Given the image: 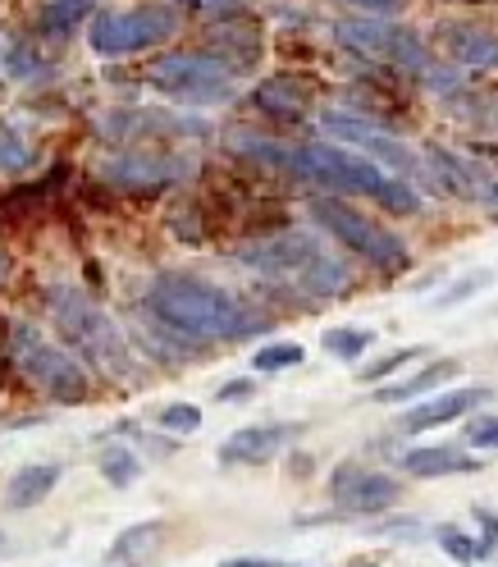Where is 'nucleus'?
Returning <instances> with one entry per match:
<instances>
[{"label": "nucleus", "instance_id": "3", "mask_svg": "<svg viewBox=\"0 0 498 567\" xmlns=\"http://www.w3.org/2000/svg\"><path fill=\"white\" fill-rule=\"evenodd\" d=\"M51 316H55L60 334L69 339V352L87 358L96 371H105L111 380H128L137 371L120 326L87 293H79V289H51Z\"/></svg>", "mask_w": 498, "mask_h": 567}, {"label": "nucleus", "instance_id": "17", "mask_svg": "<svg viewBox=\"0 0 498 567\" xmlns=\"http://www.w3.org/2000/svg\"><path fill=\"white\" fill-rule=\"evenodd\" d=\"M403 472L421 476V481H435V476H457V472H476V457L457 453L448 444H430V449H407L403 453Z\"/></svg>", "mask_w": 498, "mask_h": 567}, {"label": "nucleus", "instance_id": "11", "mask_svg": "<svg viewBox=\"0 0 498 567\" xmlns=\"http://www.w3.org/2000/svg\"><path fill=\"white\" fill-rule=\"evenodd\" d=\"M421 156H425V169L435 174V184H439L444 193H453V197H461V202L498 206V179H494L485 165H476L471 156L448 152V147H439V142H430V147H425Z\"/></svg>", "mask_w": 498, "mask_h": 567}, {"label": "nucleus", "instance_id": "22", "mask_svg": "<svg viewBox=\"0 0 498 567\" xmlns=\"http://www.w3.org/2000/svg\"><path fill=\"white\" fill-rule=\"evenodd\" d=\"M96 6H101V0H42V10H38V28H42V32H51V38H60V32L79 28Z\"/></svg>", "mask_w": 498, "mask_h": 567}, {"label": "nucleus", "instance_id": "27", "mask_svg": "<svg viewBox=\"0 0 498 567\" xmlns=\"http://www.w3.org/2000/svg\"><path fill=\"white\" fill-rule=\"evenodd\" d=\"M6 74L10 79H19V83H32V79H46V60L32 51L28 42H19V47H10L6 51Z\"/></svg>", "mask_w": 498, "mask_h": 567}, {"label": "nucleus", "instance_id": "10", "mask_svg": "<svg viewBox=\"0 0 498 567\" xmlns=\"http://www.w3.org/2000/svg\"><path fill=\"white\" fill-rule=\"evenodd\" d=\"M179 28V19H174V10L165 6H137V10H111L101 14L92 28H87V42L96 55H133V51H147L156 42H165L169 32Z\"/></svg>", "mask_w": 498, "mask_h": 567}, {"label": "nucleus", "instance_id": "18", "mask_svg": "<svg viewBox=\"0 0 498 567\" xmlns=\"http://www.w3.org/2000/svg\"><path fill=\"white\" fill-rule=\"evenodd\" d=\"M55 485H60V467H55V463L19 467V472L6 481V504H10V508H38Z\"/></svg>", "mask_w": 498, "mask_h": 567}, {"label": "nucleus", "instance_id": "2", "mask_svg": "<svg viewBox=\"0 0 498 567\" xmlns=\"http://www.w3.org/2000/svg\"><path fill=\"white\" fill-rule=\"evenodd\" d=\"M283 169L302 174L311 184H330L334 193L371 197L384 210H398V216H416L421 210V193L407 179H394V174H384V165L366 161L352 147H339V142H307L298 152H283Z\"/></svg>", "mask_w": 498, "mask_h": 567}, {"label": "nucleus", "instance_id": "37", "mask_svg": "<svg viewBox=\"0 0 498 567\" xmlns=\"http://www.w3.org/2000/svg\"><path fill=\"white\" fill-rule=\"evenodd\" d=\"M489 115H494V120H498V92H494V96H489Z\"/></svg>", "mask_w": 498, "mask_h": 567}, {"label": "nucleus", "instance_id": "16", "mask_svg": "<svg viewBox=\"0 0 498 567\" xmlns=\"http://www.w3.org/2000/svg\"><path fill=\"white\" fill-rule=\"evenodd\" d=\"M105 174H111L115 184H169V179H179V174H188V161H169V156H115V161H105Z\"/></svg>", "mask_w": 498, "mask_h": 567}, {"label": "nucleus", "instance_id": "39", "mask_svg": "<svg viewBox=\"0 0 498 567\" xmlns=\"http://www.w3.org/2000/svg\"><path fill=\"white\" fill-rule=\"evenodd\" d=\"M111 567H115V563H111Z\"/></svg>", "mask_w": 498, "mask_h": 567}, {"label": "nucleus", "instance_id": "15", "mask_svg": "<svg viewBox=\"0 0 498 567\" xmlns=\"http://www.w3.org/2000/svg\"><path fill=\"white\" fill-rule=\"evenodd\" d=\"M444 51L461 69H498V32L476 28V23H444L439 28Z\"/></svg>", "mask_w": 498, "mask_h": 567}, {"label": "nucleus", "instance_id": "21", "mask_svg": "<svg viewBox=\"0 0 498 567\" xmlns=\"http://www.w3.org/2000/svg\"><path fill=\"white\" fill-rule=\"evenodd\" d=\"M160 536H165V522H137V526L120 530L115 545H111V563H115V567H137L142 558L156 554Z\"/></svg>", "mask_w": 498, "mask_h": 567}, {"label": "nucleus", "instance_id": "23", "mask_svg": "<svg viewBox=\"0 0 498 567\" xmlns=\"http://www.w3.org/2000/svg\"><path fill=\"white\" fill-rule=\"evenodd\" d=\"M96 467H101V476L111 481L115 489H128L142 476V463H137V453L128 444H105L101 457H96Z\"/></svg>", "mask_w": 498, "mask_h": 567}, {"label": "nucleus", "instance_id": "24", "mask_svg": "<svg viewBox=\"0 0 498 567\" xmlns=\"http://www.w3.org/2000/svg\"><path fill=\"white\" fill-rule=\"evenodd\" d=\"M302 358H307V348H302V343H266V348H257L252 367H257L261 375H274V371H293V367H302Z\"/></svg>", "mask_w": 498, "mask_h": 567}, {"label": "nucleus", "instance_id": "12", "mask_svg": "<svg viewBox=\"0 0 498 567\" xmlns=\"http://www.w3.org/2000/svg\"><path fill=\"white\" fill-rule=\"evenodd\" d=\"M330 494L347 508V513H384L403 499V485L384 472H366V467H339L330 476Z\"/></svg>", "mask_w": 498, "mask_h": 567}, {"label": "nucleus", "instance_id": "6", "mask_svg": "<svg viewBox=\"0 0 498 567\" xmlns=\"http://www.w3.org/2000/svg\"><path fill=\"white\" fill-rule=\"evenodd\" d=\"M311 216L315 225L325 229L334 243H343L347 252H357L362 261H371L375 270H403L407 266V247L398 234H388L380 220L362 216V210H352L334 197H315L311 202Z\"/></svg>", "mask_w": 498, "mask_h": 567}, {"label": "nucleus", "instance_id": "19", "mask_svg": "<svg viewBox=\"0 0 498 567\" xmlns=\"http://www.w3.org/2000/svg\"><path fill=\"white\" fill-rule=\"evenodd\" d=\"M252 101L261 105V111H266V115H279V120H293V115H302V111H307V87H302L298 79H289V74H274V79L257 83Z\"/></svg>", "mask_w": 498, "mask_h": 567}, {"label": "nucleus", "instance_id": "35", "mask_svg": "<svg viewBox=\"0 0 498 567\" xmlns=\"http://www.w3.org/2000/svg\"><path fill=\"white\" fill-rule=\"evenodd\" d=\"M220 567H302V563H274V558H225Z\"/></svg>", "mask_w": 498, "mask_h": 567}, {"label": "nucleus", "instance_id": "28", "mask_svg": "<svg viewBox=\"0 0 498 567\" xmlns=\"http://www.w3.org/2000/svg\"><path fill=\"white\" fill-rule=\"evenodd\" d=\"M160 431H174V435H193V431H201V408H193V403H169V408H160Z\"/></svg>", "mask_w": 498, "mask_h": 567}, {"label": "nucleus", "instance_id": "31", "mask_svg": "<svg viewBox=\"0 0 498 567\" xmlns=\"http://www.w3.org/2000/svg\"><path fill=\"white\" fill-rule=\"evenodd\" d=\"M412 358H421V348H398V352H388V358H384V362H375V367H362L357 375H362V380H384L388 371H398V367H407Z\"/></svg>", "mask_w": 498, "mask_h": 567}, {"label": "nucleus", "instance_id": "7", "mask_svg": "<svg viewBox=\"0 0 498 567\" xmlns=\"http://www.w3.org/2000/svg\"><path fill=\"white\" fill-rule=\"evenodd\" d=\"M147 87L169 96V101H188V105H216L234 96V69L216 55H160L147 69Z\"/></svg>", "mask_w": 498, "mask_h": 567}, {"label": "nucleus", "instance_id": "34", "mask_svg": "<svg viewBox=\"0 0 498 567\" xmlns=\"http://www.w3.org/2000/svg\"><path fill=\"white\" fill-rule=\"evenodd\" d=\"M242 399H252V380H229L220 389V403H242Z\"/></svg>", "mask_w": 498, "mask_h": 567}, {"label": "nucleus", "instance_id": "1", "mask_svg": "<svg viewBox=\"0 0 498 567\" xmlns=\"http://www.w3.org/2000/svg\"><path fill=\"white\" fill-rule=\"evenodd\" d=\"M147 307L165 330L197 339V343H234V339H247L261 330V316L242 298H234L220 284L188 279V275L156 279L147 293Z\"/></svg>", "mask_w": 498, "mask_h": 567}, {"label": "nucleus", "instance_id": "30", "mask_svg": "<svg viewBox=\"0 0 498 567\" xmlns=\"http://www.w3.org/2000/svg\"><path fill=\"white\" fill-rule=\"evenodd\" d=\"M23 165H28V147H23V137H19V133H10V128H0V169L14 174V169H23Z\"/></svg>", "mask_w": 498, "mask_h": 567}, {"label": "nucleus", "instance_id": "14", "mask_svg": "<svg viewBox=\"0 0 498 567\" xmlns=\"http://www.w3.org/2000/svg\"><path fill=\"white\" fill-rule=\"evenodd\" d=\"M489 399V389H448V394L439 399H425L416 408H407L398 416V431L416 435V431H430V425H444V421H457V416H467L471 408H480Z\"/></svg>", "mask_w": 498, "mask_h": 567}, {"label": "nucleus", "instance_id": "4", "mask_svg": "<svg viewBox=\"0 0 498 567\" xmlns=\"http://www.w3.org/2000/svg\"><path fill=\"white\" fill-rule=\"evenodd\" d=\"M238 261L261 270V275L289 279V284H298V289L320 293V298L347 289L343 261H334L311 234H274V238H261L252 247H238Z\"/></svg>", "mask_w": 498, "mask_h": 567}, {"label": "nucleus", "instance_id": "20", "mask_svg": "<svg viewBox=\"0 0 498 567\" xmlns=\"http://www.w3.org/2000/svg\"><path fill=\"white\" fill-rule=\"evenodd\" d=\"M453 375H457V362H430L425 371H416V375H407V380H398V384H380V389H375V403H412V399L430 394V389H439V384L453 380Z\"/></svg>", "mask_w": 498, "mask_h": 567}, {"label": "nucleus", "instance_id": "36", "mask_svg": "<svg viewBox=\"0 0 498 567\" xmlns=\"http://www.w3.org/2000/svg\"><path fill=\"white\" fill-rule=\"evenodd\" d=\"M193 6H201V10H242V0H193Z\"/></svg>", "mask_w": 498, "mask_h": 567}, {"label": "nucleus", "instance_id": "8", "mask_svg": "<svg viewBox=\"0 0 498 567\" xmlns=\"http://www.w3.org/2000/svg\"><path fill=\"white\" fill-rule=\"evenodd\" d=\"M334 38L347 47V51H357L366 60H384V64H398L407 69V74H421V79H435V60L430 51H425V42L416 38L412 28L403 23H388V19H343L334 23Z\"/></svg>", "mask_w": 498, "mask_h": 567}, {"label": "nucleus", "instance_id": "38", "mask_svg": "<svg viewBox=\"0 0 498 567\" xmlns=\"http://www.w3.org/2000/svg\"><path fill=\"white\" fill-rule=\"evenodd\" d=\"M0 549H6V536H0Z\"/></svg>", "mask_w": 498, "mask_h": 567}, {"label": "nucleus", "instance_id": "33", "mask_svg": "<svg viewBox=\"0 0 498 567\" xmlns=\"http://www.w3.org/2000/svg\"><path fill=\"white\" fill-rule=\"evenodd\" d=\"M352 6L366 10V14H375V19H388V14L403 10V0H352Z\"/></svg>", "mask_w": 498, "mask_h": 567}, {"label": "nucleus", "instance_id": "29", "mask_svg": "<svg viewBox=\"0 0 498 567\" xmlns=\"http://www.w3.org/2000/svg\"><path fill=\"white\" fill-rule=\"evenodd\" d=\"M485 284H489V270H471L467 279H457V289L439 293L435 302H439V307H457V302H467V298H476V293L485 289Z\"/></svg>", "mask_w": 498, "mask_h": 567}, {"label": "nucleus", "instance_id": "13", "mask_svg": "<svg viewBox=\"0 0 498 567\" xmlns=\"http://www.w3.org/2000/svg\"><path fill=\"white\" fill-rule=\"evenodd\" d=\"M298 435V425H242L220 444V463L229 467H257L270 463V457Z\"/></svg>", "mask_w": 498, "mask_h": 567}, {"label": "nucleus", "instance_id": "5", "mask_svg": "<svg viewBox=\"0 0 498 567\" xmlns=\"http://www.w3.org/2000/svg\"><path fill=\"white\" fill-rule=\"evenodd\" d=\"M10 358L19 362V371L42 389V394H51L55 403H87V371L83 362L74 358L69 348L51 343L38 326H14L10 330Z\"/></svg>", "mask_w": 498, "mask_h": 567}, {"label": "nucleus", "instance_id": "25", "mask_svg": "<svg viewBox=\"0 0 498 567\" xmlns=\"http://www.w3.org/2000/svg\"><path fill=\"white\" fill-rule=\"evenodd\" d=\"M320 343H325L330 358H339V362H357L362 352L375 343V334H371V330H325V339H320Z\"/></svg>", "mask_w": 498, "mask_h": 567}, {"label": "nucleus", "instance_id": "26", "mask_svg": "<svg viewBox=\"0 0 498 567\" xmlns=\"http://www.w3.org/2000/svg\"><path fill=\"white\" fill-rule=\"evenodd\" d=\"M435 540H439V549H444L448 558H457V563H480V558H489L485 545L471 540L461 526H439V530H435Z\"/></svg>", "mask_w": 498, "mask_h": 567}, {"label": "nucleus", "instance_id": "32", "mask_svg": "<svg viewBox=\"0 0 498 567\" xmlns=\"http://www.w3.org/2000/svg\"><path fill=\"white\" fill-rule=\"evenodd\" d=\"M467 444L471 449H498V416H476L467 425Z\"/></svg>", "mask_w": 498, "mask_h": 567}, {"label": "nucleus", "instance_id": "9", "mask_svg": "<svg viewBox=\"0 0 498 567\" xmlns=\"http://www.w3.org/2000/svg\"><path fill=\"white\" fill-rule=\"evenodd\" d=\"M320 133H325L330 142H339V147H352V152H362L366 161L394 169L398 179H421V174H430L425 169V156H416L403 137H394L388 128L352 115V111H325L320 115Z\"/></svg>", "mask_w": 498, "mask_h": 567}]
</instances>
